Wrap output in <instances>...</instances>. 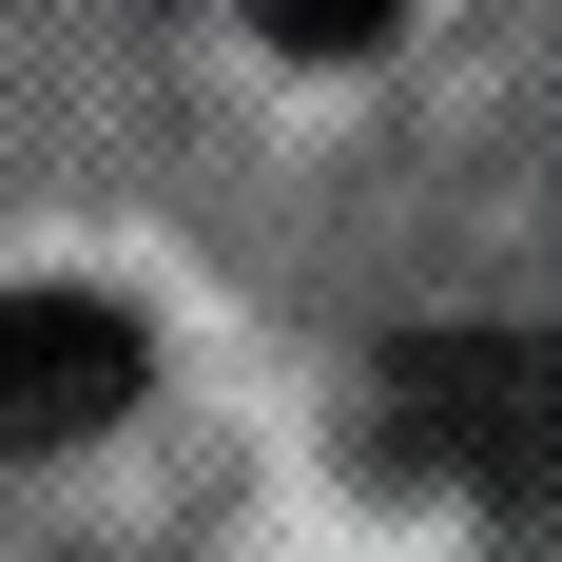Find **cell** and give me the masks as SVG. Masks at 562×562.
<instances>
[{"instance_id":"3","label":"cell","mask_w":562,"mask_h":562,"mask_svg":"<svg viewBox=\"0 0 562 562\" xmlns=\"http://www.w3.org/2000/svg\"><path fill=\"white\" fill-rule=\"evenodd\" d=\"M252 20H272V58H369L407 0H252Z\"/></svg>"},{"instance_id":"1","label":"cell","mask_w":562,"mask_h":562,"mask_svg":"<svg viewBox=\"0 0 562 562\" xmlns=\"http://www.w3.org/2000/svg\"><path fill=\"white\" fill-rule=\"evenodd\" d=\"M389 447H427V465H562V330H427V349H389Z\"/></svg>"},{"instance_id":"2","label":"cell","mask_w":562,"mask_h":562,"mask_svg":"<svg viewBox=\"0 0 562 562\" xmlns=\"http://www.w3.org/2000/svg\"><path fill=\"white\" fill-rule=\"evenodd\" d=\"M156 389V330L116 291H0V447H98Z\"/></svg>"}]
</instances>
